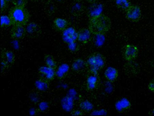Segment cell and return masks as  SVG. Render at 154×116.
Listing matches in <instances>:
<instances>
[{
	"label": "cell",
	"mask_w": 154,
	"mask_h": 116,
	"mask_svg": "<svg viewBox=\"0 0 154 116\" xmlns=\"http://www.w3.org/2000/svg\"><path fill=\"white\" fill-rule=\"evenodd\" d=\"M131 107V102L126 98L120 99L115 103V109L120 113H123L128 111Z\"/></svg>",
	"instance_id": "15"
},
{
	"label": "cell",
	"mask_w": 154,
	"mask_h": 116,
	"mask_svg": "<svg viewBox=\"0 0 154 116\" xmlns=\"http://www.w3.org/2000/svg\"><path fill=\"white\" fill-rule=\"evenodd\" d=\"M107 111L105 109L96 110L92 111L91 113V115H106L107 114Z\"/></svg>",
	"instance_id": "29"
},
{
	"label": "cell",
	"mask_w": 154,
	"mask_h": 116,
	"mask_svg": "<svg viewBox=\"0 0 154 116\" xmlns=\"http://www.w3.org/2000/svg\"><path fill=\"white\" fill-rule=\"evenodd\" d=\"M26 35V29L23 26H13L11 30V37L14 40H22Z\"/></svg>",
	"instance_id": "11"
},
{
	"label": "cell",
	"mask_w": 154,
	"mask_h": 116,
	"mask_svg": "<svg viewBox=\"0 0 154 116\" xmlns=\"http://www.w3.org/2000/svg\"><path fill=\"white\" fill-rule=\"evenodd\" d=\"M139 53V49L135 45H126L123 51V57L128 62L133 61L137 57Z\"/></svg>",
	"instance_id": "6"
},
{
	"label": "cell",
	"mask_w": 154,
	"mask_h": 116,
	"mask_svg": "<svg viewBox=\"0 0 154 116\" xmlns=\"http://www.w3.org/2000/svg\"><path fill=\"white\" fill-rule=\"evenodd\" d=\"M10 66L9 64L7 62L3 60H1V66L2 72H5L7 69H8L9 66Z\"/></svg>",
	"instance_id": "30"
},
{
	"label": "cell",
	"mask_w": 154,
	"mask_h": 116,
	"mask_svg": "<svg viewBox=\"0 0 154 116\" xmlns=\"http://www.w3.org/2000/svg\"><path fill=\"white\" fill-rule=\"evenodd\" d=\"M45 12H46L48 15H52L55 12L57 8L54 3L51 2H47L45 5Z\"/></svg>",
	"instance_id": "25"
},
{
	"label": "cell",
	"mask_w": 154,
	"mask_h": 116,
	"mask_svg": "<svg viewBox=\"0 0 154 116\" xmlns=\"http://www.w3.org/2000/svg\"></svg>",
	"instance_id": "40"
},
{
	"label": "cell",
	"mask_w": 154,
	"mask_h": 116,
	"mask_svg": "<svg viewBox=\"0 0 154 116\" xmlns=\"http://www.w3.org/2000/svg\"><path fill=\"white\" fill-rule=\"evenodd\" d=\"M8 16L13 26H25L28 24L30 18V14L25 7H12L9 11Z\"/></svg>",
	"instance_id": "2"
},
{
	"label": "cell",
	"mask_w": 154,
	"mask_h": 116,
	"mask_svg": "<svg viewBox=\"0 0 154 116\" xmlns=\"http://www.w3.org/2000/svg\"><path fill=\"white\" fill-rule=\"evenodd\" d=\"M70 67L67 64H62L56 70V77L58 80H63L66 78L69 73Z\"/></svg>",
	"instance_id": "19"
},
{
	"label": "cell",
	"mask_w": 154,
	"mask_h": 116,
	"mask_svg": "<svg viewBox=\"0 0 154 116\" xmlns=\"http://www.w3.org/2000/svg\"><path fill=\"white\" fill-rule=\"evenodd\" d=\"M44 61L46 66L55 70L57 69V62L52 55L50 54H45L44 56Z\"/></svg>",
	"instance_id": "22"
},
{
	"label": "cell",
	"mask_w": 154,
	"mask_h": 116,
	"mask_svg": "<svg viewBox=\"0 0 154 116\" xmlns=\"http://www.w3.org/2000/svg\"><path fill=\"white\" fill-rule=\"evenodd\" d=\"M7 2H12V0H6Z\"/></svg>",
	"instance_id": "37"
},
{
	"label": "cell",
	"mask_w": 154,
	"mask_h": 116,
	"mask_svg": "<svg viewBox=\"0 0 154 116\" xmlns=\"http://www.w3.org/2000/svg\"><path fill=\"white\" fill-rule=\"evenodd\" d=\"M26 35L31 38L38 37L42 34V29L38 23L35 22L29 23L26 26Z\"/></svg>",
	"instance_id": "8"
},
{
	"label": "cell",
	"mask_w": 154,
	"mask_h": 116,
	"mask_svg": "<svg viewBox=\"0 0 154 116\" xmlns=\"http://www.w3.org/2000/svg\"><path fill=\"white\" fill-rule=\"evenodd\" d=\"M106 59L103 55L99 52L91 54L86 60L88 73L99 74L106 65Z\"/></svg>",
	"instance_id": "3"
},
{
	"label": "cell",
	"mask_w": 154,
	"mask_h": 116,
	"mask_svg": "<svg viewBox=\"0 0 154 116\" xmlns=\"http://www.w3.org/2000/svg\"><path fill=\"white\" fill-rule=\"evenodd\" d=\"M8 2L6 0H1V11L2 13L4 12L8 7Z\"/></svg>",
	"instance_id": "31"
},
{
	"label": "cell",
	"mask_w": 154,
	"mask_h": 116,
	"mask_svg": "<svg viewBox=\"0 0 154 116\" xmlns=\"http://www.w3.org/2000/svg\"><path fill=\"white\" fill-rule=\"evenodd\" d=\"M115 3L117 8L125 11L131 5L128 0H115Z\"/></svg>",
	"instance_id": "23"
},
{
	"label": "cell",
	"mask_w": 154,
	"mask_h": 116,
	"mask_svg": "<svg viewBox=\"0 0 154 116\" xmlns=\"http://www.w3.org/2000/svg\"><path fill=\"white\" fill-rule=\"evenodd\" d=\"M68 50L72 53H76L80 50V45L76 42L67 45Z\"/></svg>",
	"instance_id": "26"
},
{
	"label": "cell",
	"mask_w": 154,
	"mask_h": 116,
	"mask_svg": "<svg viewBox=\"0 0 154 116\" xmlns=\"http://www.w3.org/2000/svg\"><path fill=\"white\" fill-rule=\"evenodd\" d=\"M148 88L149 91L154 92V80L149 82L148 85Z\"/></svg>",
	"instance_id": "33"
},
{
	"label": "cell",
	"mask_w": 154,
	"mask_h": 116,
	"mask_svg": "<svg viewBox=\"0 0 154 116\" xmlns=\"http://www.w3.org/2000/svg\"><path fill=\"white\" fill-rule=\"evenodd\" d=\"M103 6L101 3H92L86 10V14L89 19L102 14Z\"/></svg>",
	"instance_id": "12"
},
{
	"label": "cell",
	"mask_w": 154,
	"mask_h": 116,
	"mask_svg": "<svg viewBox=\"0 0 154 116\" xmlns=\"http://www.w3.org/2000/svg\"><path fill=\"white\" fill-rule=\"evenodd\" d=\"M12 26L11 20L9 16L2 15L1 17V27L2 28H8Z\"/></svg>",
	"instance_id": "24"
},
{
	"label": "cell",
	"mask_w": 154,
	"mask_h": 116,
	"mask_svg": "<svg viewBox=\"0 0 154 116\" xmlns=\"http://www.w3.org/2000/svg\"><path fill=\"white\" fill-rule=\"evenodd\" d=\"M28 0H12L13 5L17 7H25Z\"/></svg>",
	"instance_id": "27"
},
{
	"label": "cell",
	"mask_w": 154,
	"mask_h": 116,
	"mask_svg": "<svg viewBox=\"0 0 154 116\" xmlns=\"http://www.w3.org/2000/svg\"><path fill=\"white\" fill-rule=\"evenodd\" d=\"M84 112L82 110H75L71 111V115L73 116H82L85 114Z\"/></svg>",
	"instance_id": "32"
},
{
	"label": "cell",
	"mask_w": 154,
	"mask_h": 116,
	"mask_svg": "<svg viewBox=\"0 0 154 116\" xmlns=\"http://www.w3.org/2000/svg\"><path fill=\"white\" fill-rule=\"evenodd\" d=\"M104 76L105 79L110 82H114L119 76V71L114 67H108L104 72Z\"/></svg>",
	"instance_id": "18"
},
{
	"label": "cell",
	"mask_w": 154,
	"mask_h": 116,
	"mask_svg": "<svg viewBox=\"0 0 154 116\" xmlns=\"http://www.w3.org/2000/svg\"><path fill=\"white\" fill-rule=\"evenodd\" d=\"M75 1L82 2L83 0H74Z\"/></svg>",
	"instance_id": "38"
},
{
	"label": "cell",
	"mask_w": 154,
	"mask_h": 116,
	"mask_svg": "<svg viewBox=\"0 0 154 116\" xmlns=\"http://www.w3.org/2000/svg\"><path fill=\"white\" fill-rule=\"evenodd\" d=\"M56 70L47 66H41L38 69V77L52 81L56 77Z\"/></svg>",
	"instance_id": "9"
},
{
	"label": "cell",
	"mask_w": 154,
	"mask_h": 116,
	"mask_svg": "<svg viewBox=\"0 0 154 116\" xmlns=\"http://www.w3.org/2000/svg\"><path fill=\"white\" fill-rule=\"evenodd\" d=\"M71 69L73 72L77 73H81L87 70L86 61L82 58L75 59L71 65Z\"/></svg>",
	"instance_id": "14"
},
{
	"label": "cell",
	"mask_w": 154,
	"mask_h": 116,
	"mask_svg": "<svg viewBox=\"0 0 154 116\" xmlns=\"http://www.w3.org/2000/svg\"><path fill=\"white\" fill-rule=\"evenodd\" d=\"M100 78L99 74L88 73L85 81L86 90L91 92L97 90L100 87Z\"/></svg>",
	"instance_id": "4"
},
{
	"label": "cell",
	"mask_w": 154,
	"mask_h": 116,
	"mask_svg": "<svg viewBox=\"0 0 154 116\" xmlns=\"http://www.w3.org/2000/svg\"><path fill=\"white\" fill-rule=\"evenodd\" d=\"M30 1L32 2H36L39 1V0H30Z\"/></svg>",
	"instance_id": "36"
},
{
	"label": "cell",
	"mask_w": 154,
	"mask_h": 116,
	"mask_svg": "<svg viewBox=\"0 0 154 116\" xmlns=\"http://www.w3.org/2000/svg\"><path fill=\"white\" fill-rule=\"evenodd\" d=\"M148 115L150 116H154V108L152 109L149 111Z\"/></svg>",
	"instance_id": "34"
},
{
	"label": "cell",
	"mask_w": 154,
	"mask_h": 116,
	"mask_svg": "<svg viewBox=\"0 0 154 116\" xmlns=\"http://www.w3.org/2000/svg\"><path fill=\"white\" fill-rule=\"evenodd\" d=\"M50 82L44 78L38 77V79L35 82V85L37 90L45 92L49 89Z\"/></svg>",
	"instance_id": "20"
},
{
	"label": "cell",
	"mask_w": 154,
	"mask_h": 116,
	"mask_svg": "<svg viewBox=\"0 0 154 116\" xmlns=\"http://www.w3.org/2000/svg\"><path fill=\"white\" fill-rule=\"evenodd\" d=\"M62 39L66 44L77 41V31L73 27H68L64 30L62 34Z\"/></svg>",
	"instance_id": "7"
},
{
	"label": "cell",
	"mask_w": 154,
	"mask_h": 116,
	"mask_svg": "<svg viewBox=\"0 0 154 116\" xmlns=\"http://www.w3.org/2000/svg\"><path fill=\"white\" fill-rule=\"evenodd\" d=\"M69 26V21L62 18H56L53 21V27L57 32H63Z\"/></svg>",
	"instance_id": "17"
},
{
	"label": "cell",
	"mask_w": 154,
	"mask_h": 116,
	"mask_svg": "<svg viewBox=\"0 0 154 116\" xmlns=\"http://www.w3.org/2000/svg\"><path fill=\"white\" fill-rule=\"evenodd\" d=\"M99 0H87V1L88 2L90 3H95V2H98Z\"/></svg>",
	"instance_id": "35"
},
{
	"label": "cell",
	"mask_w": 154,
	"mask_h": 116,
	"mask_svg": "<svg viewBox=\"0 0 154 116\" xmlns=\"http://www.w3.org/2000/svg\"><path fill=\"white\" fill-rule=\"evenodd\" d=\"M58 2H63V0H57Z\"/></svg>",
	"instance_id": "39"
},
{
	"label": "cell",
	"mask_w": 154,
	"mask_h": 116,
	"mask_svg": "<svg viewBox=\"0 0 154 116\" xmlns=\"http://www.w3.org/2000/svg\"><path fill=\"white\" fill-rule=\"evenodd\" d=\"M1 60L8 63L10 65H13L16 61V55L13 51L3 49L1 52Z\"/></svg>",
	"instance_id": "16"
},
{
	"label": "cell",
	"mask_w": 154,
	"mask_h": 116,
	"mask_svg": "<svg viewBox=\"0 0 154 116\" xmlns=\"http://www.w3.org/2000/svg\"><path fill=\"white\" fill-rule=\"evenodd\" d=\"M93 34L89 28H82L77 31V41L83 44H86L91 41Z\"/></svg>",
	"instance_id": "10"
},
{
	"label": "cell",
	"mask_w": 154,
	"mask_h": 116,
	"mask_svg": "<svg viewBox=\"0 0 154 116\" xmlns=\"http://www.w3.org/2000/svg\"><path fill=\"white\" fill-rule=\"evenodd\" d=\"M126 17L132 22H137L141 17V10L137 5H131L126 11Z\"/></svg>",
	"instance_id": "5"
},
{
	"label": "cell",
	"mask_w": 154,
	"mask_h": 116,
	"mask_svg": "<svg viewBox=\"0 0 154 116\" xmlns=\"http://www.w3.org/2000/svg\"><path fill=\"white\" fill-rule=\"evenodd\" d=\"M30 98L32 102L35 103H37L40 100V97L38 93L35 92H34L30 94Z\"/></svg>",
	"instance_id": "28"
},
{
	"label": "cell",
	"mask_w": 154,
	"mask_h": 116,
	"mask_svg": "<svg viewBox=\"0 0 154 116\" xmlns=\"http://www.w3.org/2000/svg\"><path fill=\"white\" fill-rule=\"evenodd\" d=\"M79 106L81 110L86 113L92 112L94 108V104L87 99H83L80 101Z\"/></svg>",
	"instance_id": "21"
},
{
	"label": "cell",
	"mask_w": 154,
	"mask_h": 116,
	"mask_svg": "<svg viewBox=\"0 0 154 116\" xmlns=\"http://www.w3.org/2000/svg\"><path fill=\"white\" fill-rule=\"evenodd\" d=\"M69 10L74 17H80L85 12V6L82 2L74 1L70 6Z\"/></svg>",
	"instance_id": "13"
},
{
	"label": "cell",
	"mask_w": 154,
	"mask_h": 116,
	"mask_svg": "<svg viewBox=\"0 0 154 116\" xmlns=\"http://www.w3.org/2000/svg\"><path fill=\"white\" fill-rule=\"evenodd\" d=\"M112 22L108 16L102 14L89 19V28L93 35H104L111 28Z\"/></svg>",
	"instance_id": "1"
}]
</instances>
